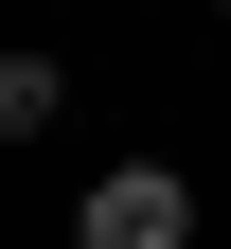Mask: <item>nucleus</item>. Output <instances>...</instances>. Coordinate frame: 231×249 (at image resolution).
<instances>
[{"label": "nucleus", "mask_w": 231, "mask_h": 249, "mask_svg": "<svg viewBox=\"0 0 231 249\" xmlns=\"http://www.w3.org/2000/svg\"><path fill=\"white\" fill-rule=\"evenodd\" d=\"M71 249H195V178L178 160H107L71 196Z\"/></svg>", "instance_id": "nucleus-1"}, {"label": "nucleus", "mask_w": 231, "mask_h": 249, "mask_svg": "<svg viewBox=\"0 0 231 249\" xmlns=\"http://www.w3.org/2000/svg\"><path fill=\"white\" fill-rule=\"evenodd\" d=\"M53 107H71V71H53V53H0V142H36Z\"/></svg>", "instance_id": "nucleus-2"}, {"label": "nucleus", "mask_w": 231, "mask_h": 249, "mask_svg": "<svg viewBox=\"0 0 231 249\" xmlns=\"http://www.w3.org/2000/svg\"><path fill=\"white\" fill-rule=\"evenodd\" d=\"M195 18H231V0H195Z\"/></svg>", "instance_id": "nucleus-3"}]
</instances>
